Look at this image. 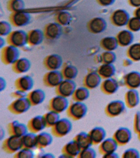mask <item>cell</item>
I'll list each match as a JSON object with an SVG mask.
<instances>
[{"label":"cell","instance_id":"cell-1","mask_svg":"<svg viewBox=\"0 0 140 158\" xmlns=\"http://www.w3.org/2000/svg\"><path fill=\"white\" fill-rule=\"evenodd\" d=\"M72 128L71 121L67 118H62L53 126L54 133L56 135L62 137L67 135L70 132Z\"/></svg>","mask_w":140,"mask_h":158},{"label":"cell","instance_id":"cell-2","mask_svg":"<svg viewBox=\"0 0 140 158\" xmlns=\"http://www.w3.org/2000/svg\"><path fill=\"white\" fill-rule=\"evenodd\" d=\"M87 111L88 108L85 104L80 101H76L70 106L68 113L72 118L78 120L85 116Z\"/></svg>","mask_w":140,"mask_h":158},{"label":"cell","instance_id":"cell-3","mask_svg":"<svg viewBox=\"0 0 140 158\" xmlns=\"http://www.w3.org/2000/svg\"><path fill=\"white\" fill-rule=\"evenodd\" d=\"M4 149L10 153L19 152L23 146L22 137L12 135L6 139L3 144Z\"/></svg>","mask_w":140,"mask_h":158},{"label":"cell","instance_id":"cell-4","mask_svg":"<svg viewBox=\"0 0 140 158\" xmlns=\"http://www.w3.org/2000/svg\"><path fill=\"white\" fill-rule=\"evenodd\" d=\"M32 104L28 98H18L10 106V109L16 114H22L29 110Z\"/></svg>","mask_w":140,"mask_h":158},{"label":"cell","instance_id":"cell-5","mask_svg":"<svg viewBox=\"0 0 140 158\" xmlns=\"http://www.w3.org/2000/svg\"><path fill=\"white\" fill-rule=\"evenodd\" d=\"M57 87L58 94L67 98L73 95L76 89L77 85L72 80L66 79L63 80Z\"/></svg>","mask_w":140,"mask_h":158},{"label":"cell","instance_id":"cell-6","mask_svg":"<svg viewBox=\"0 0 140 158\" xmlns=\"http://www.w3.org/2000/svg\"><path fill=\"white\" fill-rule=\"evenodd\" d=\"M50 106L52 110L60 113L64 112L68 108L69 102L67 98L58 95L52 99Z\"/></svg>","mask_w":140,"mask_h":158},{"label":"cell","instance_id":"cell-7","mask_svg":"<svg viewBox=\"0 0 140 158\" xmlns=\"http://www.w3.org/2000/svg\"><path fill=\"white\" fill-rule=\"evenodd\" d=\"M47 125L45 116L38 115L30 120L29 126L30 130L38 132L42 131Z\"/></svg>","mask_w":140,"mask_h":158},{"label":"cell","instance_id":"cell-8","mask_svg":"<svg viewBox=\"0 0 140 158\" xmlns=\"http://www.w3.org/2000/svg\"><path fill=\"white\" fill-rule=\"evenodd\" d=\"M63 80V75L62 73L56 70L50 72L46 76V83L51 87L59 86Z\"/></svg>","mask_w":140,"mask_h":158},{"label":"cell","instance_id":"cell-9","mask_svg":"<svg viewBox=\"0 0 140 158\" xmlns=\"http://www.w3.org/2000/svg\"><path fill=\"white\" fill-rule=\"evenodd\" d=\"M82 148L75 139L70 141L66 144L63 148L64 154L70 158L74 157L79 155Z\"/></svg>","mask_w":140,"mask_h":158},{"label":"cell","instance_id":"cell-10","mask_svg":"<svg viewBox=\"0 0 140 158\" xmlns=\"http://www.w3.org/2000/svg\"><path fill=\"white\" fill-rule=\"evenodd\" d=\"M27 34L22 30L16 31L12 35L11 41L13 44L17 47H22L27 42Z\"/></svg>","mask_w":140,"mask_h":158},{"label":"cell","instance_id":"cell-11","mask_svg":"<svg viewBox=\"0 0 140 158\" xmlns=\"http://www.w3.org/2000/svg\"><path fill=\"white\" fill-rule=\"evenodd\" d=\"M10 131L13 135L22 137L28 133V128L25 124L15 120L11 123Z\"/></svg>","mask_w":140,"mask_h":158},{"label":"cell","instance_id":"cell-12","mask_svg":"<svg viewBox=\"0 0 140 158\" xmlns=\"http://www.w3.org/2000/svg\"><path fill=\"white\" fill-rule=\"evenodd\" d=\"M23 146L32 149L38 146V135L34 132L27 133L22 137Z\"/></svg>","mask_w":140,"mask_h":158},{"label":"cell","instance_id":"cell-13","mask_svg":"<svg viewBox=\"0 0 140 158\" xmlns=\"http://www.w3.org/2000/svg\"><path fill=\"white\" fill-rule=\"evenodd\" d=\"M75 139L82 149L90 148L93 142L90 135L84 132L78 133Z\"/></svg>","mask_w":140,"mask_h":158},{"label":"cell","instance_id":"cell-14","mask_svg":"<svg viewBox=\"0 0 140 158\" xmlns=\"http://www.w3.org/2000/svg\"><path fill=\"white\" fill-rule=\"evenodd\" d=\"M45 92L41 89H37L30 93L28 98L30 100L32 105L36 106L42 103L45 101Z\"/></svg>","mask_w":140,"mask_h":158},{"label":"cell","instance_id":"cell-15","mask_svg":"<svg viewBox=\"0 0 140 158\" xmlns=\"http://www.w3.org/2000/svg\"><path fill=\"white\" fill-rule=\"evenodd\" d=\"M31 17L27 12L20 11L16 14L14 17V22L17 26L24 27L30 23Z\"/></svg>","mask_w":140,"mask_h":158},{"label":"cell","instance_id":"cell-16","mask_svg":"<svg viewBox=\"0 0 140 158\" xmlns=\"http://www.w3.org/2000/svg\"><path fill=\"white\" fill-rule=\"evenodd\" d=\"M18 87L19 89L25 91H30L34 87V81L31 77L25 75L22 77L18 82Z\"/></svg>","mask_w":140,"mask_h":158},{"label":"cell","instance_id":"cell-17","mask_svg":"<svg viewBox=\"0 0 140 158\" xmlns=\"http://www.w3.org/2000/svg\"><path fill=\"white\" fill-rule=\"evenodd\" d=\"M62 58L58 54L50 55L46 60V65L50 69L53 70L59 69L62 65Z\"/></svg>","mask_w":140,"mask_h":158},{"label":"cell","instance_id":"cell-18","mask_svg":"<svg viewBox=\"0 0 140 158\" xmlns=\"http://www.w3.org/2000/svg\"><path fill=\"white\" fill-rule=\"evenodd\" d=\"M125 109L124 102L120 101H115L110 102L108 105L107 110L111 115L116 116L120 114Z\"/></svg>","mask_w":140,"mask_h":158},{"label":"cell","instance_id":"cell-19","mask_svg":"<svg viewBox=\"0 0 140 158\" xmlns=\"http://www.w3.org/2000/svg\"><path fill=\"white\" fill-rule=\"evenodd\" d=\"M46 33L47 35L53 39L59 38L62 33V27L58 23H51L47 28Z\"/></svg>","mask_w":140,"mask_h":158},{"label":"cell","instance_id":"cell-20","mask_svg":"<svg viewBox=\"0 0 140 158\" xmlns=\"http://www.w3.org/2000/svg\"><path fill=\"white\" fill-rule=\"evenodd\" d=\"M19 56V50L16 47L14 46H10L7 48L6 59L7 63L10 64L15 63L18 60Z\"/></svg>","mask_w":140,"mask_h":158},{"label":"cell","instance_id":"cell-21","mask_svg":"<svg viewBox=\"0 0 140 158\" xmlns=\"http://www.w3.org/2000/svg\"><path fill=\"white\" fill-rule=\"evenodd\" d=\"M115 137L118 142L124 144L130 141L131 138V133L127 128H120L117 131Z\"/></svg>","mask_w":140,"mask_h":158},{"label":"cell","instance_id":"cell-22","mask_svg":"<svg viewBox=\"0 0 140 158\" xmlns=\"http://www.w3.org/2000/svg\"><path fill=\"white\" fill-rule=\"evenodd\" d=\"M53 138L50 133L42 132L38 135V146L44 148L50 145L52 143Z\"/></svg>","mask_w":140,"mask_h":158},{"label":"cell","instance_id":"cell-23","mask_svg":"<svg viewBox=\"0 0 140 158\" xmlns=\"http://www.w3.org/2000/svg\"><path fill=\"white\" fill-rule=\"evenodd\" d=\"M100 81L101 78L99 75L96 73H91L87 75L85 82L87 87L93 89L99 86Z\"/></svg>","mask_w":140,"mask_h":158},{"label":"cell","instance_id":"cell-24","mask_svg":"<svg viewBox=\"0 0 140 158\" xmlns=\"http://www.w3.org/2000/svg\"><path fill=\"white\" fill-rule=\"evenodd\" d=\"M90 135L93 142L99 143L104 140L106 136V132L102 128L96 127L92 130Z\"/></svg>","mask_w":140,"mask_h":158},{"label":"cell","instance_id":"cell-25","mask_svg":"<svg viewBox=\"0 0 140 158\" xmlns=\"http://www.w3.org/2000/svg\"><path fill=\"white\" fill-rule=\"evenodd\" d=\"M89 90L86 88L81 87L76 89L74 94L73 97L76 101H85L89 97Z\"/></svg>","mask_w":140,"mask_h":158},{"label":"cell","instance_id":"cell-26","mask_svg":"<svg viewBox=\"0 0 140 158\" xmlns=\"http://www.w3.org/2000/svg\"><path fill=\"white\" fill-rule=\"evenodd\" d=\"M44 39V34L42 31L35 29L32 31L29 37L30 43L34 45H38L42 43Z\"/></svg>","mask_w":140,"mask_h":158},{"label":"cell","instance_id":"cell-27","mask_svg":"<svg viewBox=\"0 0 140 158\" xmlns=\"http://www.w3.org/2000/svg\"><path fill=\"white\" fill-rule=\"evenodd\" d=\"M126 82L130 87H139L140 86V74L137 72L130 73L126 77Z\"/></svg>","mask_w":140,"mask_h":158},{"label":"cell","instance_id":"cell-28","mask_svg":"<svg viewBox=\"0 0 140 158\" xmlns=\"http://www.w3.org/2000/svg\"><path fill=\"white\" fill-rule=\"evenodd\" d=\"M113 19L115 24L119 26H122L127 23L128 17L124 11L118 10L114 14Z\"/></svg>","mask_w":140,"mask_h":158},{"label":"cell","instance_id":"cell-29","mask_svg":"<svg viewBox=\"0 0 140 158\" xmlns=\"http://www.w3.org/2000/svg\"><path fill=\"white\" fill-rule=\"evenodd\" d=\"M31 64L30 61L26 58H22L17 62L16 69L19 73H26L30 70Z\"/></svg>","mask_w":140,"mask_h":158},{"label":"cell","instance_id":"cell-30","mask_svg":"<svg viewBox=\"0 0 140 158\" xmlns=\"http://www.w3.org/2000/svg\"><path fill=\"white\" fill-rule=\"evenodd\" d=\"M102 147L103 151L108 154L114 152L116 150L117 148V144L114 139L108 138L103 142Z\"/></svg>","mask_w":140,"mask_h":158},{"label":"cell","instance_id":"cell-31","mask_svg":"<svg viewBox=\"0 0 140 158\" xmlns=\"http://www.w3.org/2000/svg\"><path fill=\"white\" fill-rule=\"evenodd\" d=\"M45 117L47 125L50 127H53L60 119L59 113L52 110L46 113Z\"/></svg>","mask_w":140,"mask_h":158},{"label":"cell","instance_id":"cell-32","mask_svg":"<svg viewBox=\"0 0 140 158\" xmlns=\"http://www.w3.org/2000/svg\"><path fill=\"white\" fill-rule=\"evenodd\" d=\"M128 102L131 107H135L138 104L139 101L138 94L137 91L134 89L130 90L127 94Z\"/></svg>","mask_w":140,"mask_h":158},{"label":"cell","instance_id":"cell-33","mask_svg":"<svg viewBox=\"0 0 140 158\" xmlns=\"http://www.w3.org/2000/svg\"><path fill=\"white\" fill-rule=\"evenodd\" d=\"M105 27L104 21L100 18H96L91 22L90 27L91 30L93 32L98 33L104 30Z\"/></svg>","mask_w":140,"mask_h":158},{"label":"cell","instance_id":"cell-34","mask_svg":"<svg viewBox=\"0 0 140 158\" xmlns=\"http://www.w3.org/2000/svg\"><path fill=\"white\" fill-rule=\"evenodd\" d=\"M78 71L75 66L68 65L66 66L63 71V75L66 79L73 80L77 77Z\"/></svg>","mask_w":140,"mask_h":158},{"label":"cell","instance_id":"cell-35","mask_svg":"<svg viewBox=\"0 0 140 158\" xmlns=\"http://www.w3.org/2000/svg\"><path fill=\"white\" fill-rule=\"evenodd\" d=\"M103 86L104 89L109 93H114L118 89L117 83L114 79H109L106 80Z\"/></svg>","mask_w":140,"mask_h":158},{"label":"cell","instance_id":"cell-36","mask_svg":"<svg viewBox=\"0 0 140 158\" xmlns=\"http://www.w3.org/2000/svg\"><path fill=\"white\" fill-rule=\"evenodd\" d=\"M114 71L115 70L114 67L109 64L102 65L99 70L100 75L106 77H109L112 76L114 75Z\"/></svg>","mask_w":140,"mask_h":158},{"label":"cell","instance_id":"cell-37","mask_svg":"<svg viewBox=\"0 0 140 158\" xmlns=\"http://www.w3.org/2000/svg\"><path fill=\"white\" fill-rule=\"evenodd\" d=\"M58 19L61 24L64 26L68 25L72 22V16L70 12L64 11L59 14Z\"/></svg>","mask_w":140,"mask_h":158},{"label":"cell","instance_id":"cell-38","mask_svg":"<svg viewBox=\"0 0 140 158\" xmlns=\"http://www.w3.org/2000/svg\"><path fill=\"white\" fill-rule=\"evenodd\" d=\"M118 39L119 42L122 44L128 45L132 40V35L130 32L125 31L122 32L119 35Z\"/></svg>","mask_w":140,"mask_h":158},{"label":"cell","instance_id":"cell-39","mask_svg":"<svg viewBox=\"0 0 140 158\" xmlns=\"http://www.w3.org/2000/svg\"><path fill=\"white\" fill-rule=\"evenodd\" d=\"M34 156V153L31 149L24 148L18 152L16 157L18 158H33Z\"/></svg>","mask_w":140,"mask_h":158},{"label":"cell","instance_id":"cell-40","mask_svg":"<svg viewBox=\"0 0 140 158\" xmlns=\"http://www.w3.org/2000/svg\"><path fill=\"white\" fill-rule=\"evenodd\" d=\"M79 157L82 158H94L96 157V152L94 149L89 148L83 149L79 154Z\"/></svg>","mask_w":140,"mask_h":158},{"label":"cell","instance_id":"cell-41","mask_svg":"<svg viewBox=\"0 0 140 158\" xmlns=\"http://www.w3.org/2000/svg\"><path fill=\"white\" fill-rule=\"evenodd\" d=\"M130 55L134 60L140 59V44L133 45L130 50Z\"/></svg>","mask_w":140,"mask_h":158},{"label":"cell","instance_id":"cell-42","mask_svg":"<svg viewBox=\"0 0 140 158\" xmlns=\"http://www.w3.org/2000/svg\"><path fill=\"white\" fill-rule=\"evenodd\" d=\"M11 27L9 23L5 21H2L0 23V33L1 35H6L11 31Z\"/></svg>","mask_w":140,"mask_h":158},{"label":"cell","instance_id":"cell-43","mask_svg":"<svg viewBox=\"0 0 140 158\" xmlns=\"http://www.w3.org/2000/svg\"><path fill=\"white\" fill-rule=\"evenodd\" d=\"M103 45L106 49L109 50H113L117 46L116 40L112 38H105L103 41Z\"/></svg>","mask_w":140,"mask_h":158},{"label":"cell","instance_id":"cell-44","mask_svg":"<svg viewBox=\"0 0 140 158\" xmlns=\"http://www.w3.org/2000/svg\"><path fill=\"white\" fill-rule=\"evenodd\" d=\"M13 9L17 12H20L24 10L25 4L22 0H14L12 3Z\"/></svg>","mask_w":140,"mask_h":158},{"label":"cell","instance_id":"cell-45","mask_svg":"<svg viewBox=\"0 0 140 158\" xmlns=\"http://www.w3.org/2000/svg\"><path fill=\"white\" fill-rule=\"evenodd\" d=\"M124 158H139V154L136 149H130L125 151L124 154Z\"/></svg>","mask_w":140,"mask_h":158},{"label":"cell","instance_id":"cell-46","mask_svg":"<svg viewBox=\"0 0 140 158\" xmlns=\"http://www.w3.org/2000/svg\"><path fill=\"white\" fill-rule=\"evenodd\" d=\"M130 27L132 30L138 31L140 29V20L138 18H133L130 20Z\"/></svg>","mask_w":140,"mask_h":158},{"label":"cell","instance_id":"cell-47","mask_svg":"<svg viewBox=\"0 0 140 158\" xmlns=\"http://www.w3.org/2000/svg\"><path fill=\"white\" fill-rule=\"evenodd\" d=\"M114 56L110 52H106L104 55V60L107 64H109L114 61Z\"/></svg>","mask_w":140,"mask_h":158},{"label":"cell","instance_id":"cell-48","mask_svg":"<svg viewBox=\"0 0 140 158\" xmlns=\"http://www.w3.org/2000/svg\"><path fill=\"white\" fill-rule=\"evenodd\" d=\"M13 95L16 97H18V98H20L26 97L27 96V94L26 91H23V90L18 89L14 92Z\"/></svg>","mask_w":140,"mask_h":158},{"label":"cell","instance_id":"cell-49","mask_svg":"<svg viewBox=\"0 0 140 158\" xmlns=\"http://www.w3.org/2000/svg\"><path fill=\"white\" fill-rule=\"evenodd\" d=\"M136 128L138 131L140 130V112L137 113L136 117Z\"/></svg>","mask_w":140,"mask_h":158},{"label":"cell","instance_id":"cell-50","mask_svg":"<svg viewBox=\"0 0 140 158\" xmlns=\"http://www.w3.org/2000/svg\"><path fill=\"white\" fill-rule=\"evenodd\" d=\"M104 157L105 158H118L117 156V154H115L114 152L110 153H108V154H106V155L105 156H104Z\"/></svg>","mask_w":140,"mask_h":158},{"label":"cell","instance_id":"cell-51","mask_svg":"<svg viewBox=\"0 0 140 158\" xmlns=\"http://www.w3.org/2000/svg\"><path fill=\"white\" fill-rule=\"evenodd\" d=\"M113 0H99L101 3L104 5L110 4L112 2Z\"/></svg>","mask_w":140,"mask_h":158},{"label":"cell","instance_id":"cell-52","mask_svg":"<svg viewBox=\"0 0 140 158\" xmlns=\"http://www.w3.org/2000/svg\"><path fill=\"white\" fill-rule=\"evenodd\" d=\"M131 3L135 6H140V0H130Z\"/></svg>","mask_w":140,"mask_h":158},{"label":"cell","instance_id":"cell-53","mask_svg":"<svg viewBox=\"0 0 140 158\" xmlns=\"http://www.w3.org/2000/svg\"><path fill=\"white\" fill-rule=\"evenodd\" d=\"M1 91H2V90L4 89L6 87V83L4 80H3V79H2V78H1Z\"/></svg>","mask_w":140,"mask_h":158},{"label":"cell","instance_id":"cell-54","mask_svg":"<svg viewBox=\"0 0 140 158\" xmlns=\"http://www.w3.org/2000/svg\"><path fill=\"white\" fill-rule=\"evenodd\" d=\"M42 156L40 157H45V158H54V156L53 154H50V153H46V154H42Z\"/></svg>","mask_w":140,"mask_h":158},{"label":"cell","instance_id":"cell-55","mask_svg":"<svg viewBox=\"0 0 140 158\" xmlns=\"http://www.w3.org/2000/svg\"><path fill=\"white\" fill-rule=\"evenodd\" d=\"M136 15L138 18L140 19V8L137 10L136 12Z\"/></svg>","mask_w":140,"mask_h":158},{"label":"cell","instance_id":"cell-56","mask_svg":"<svg viewBox=\"0 0 140 158\" xmlns=\"http://www.w3.org/2000/svg\"></svg>","mask_w":140,"mask_h":158}]
</instances>
